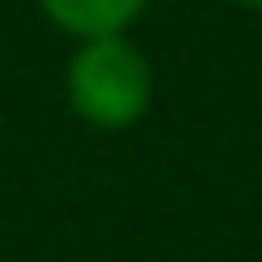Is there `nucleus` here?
I'll return each mask as SVG.
<instances>
[{
    "instance_id": "obj_1",
    "label": "nucleus",
    "mask_w": 262,
    "mask_h": 262,
    "mask_svg": "<svg viewBox=\"0 0 262 262\" xmlns=\"http://www.w3.org/2000/svg\"><path fill=\"white\" fill-rule=\"evenodd\" d=\"M150 97H156V70L128 43V32L75 43L64 64V102L80 123L107 128V134L134 128L150 113Z\"/></svg>"
},
{
    "instance_id": "obj_2",
    "label": "nucleus",
    "mask_w": 262,
    "mask_h": 262,
    "mask_svg": "<svg viewBox=\"0 0 262 262\" xmlns=\"http://www.w3.org/2000/svg\"><path fill=\"white\" fill-rule=\"evenodd\" d=\"M43 16L54 21L70 38H113V32H128V21L150 6V0H38Z\"/></svg>"
},
{
    "instance_id": "obj_3",
    "label": "nucleus",
    "mask_w": 262,
    "mask_h": 262,
    "mask_svg": "<svg viewBox=\"0 0 262 262\" xmlns=\"http://www.w3.org/2000/svg\"><path fill=\"white\" fill-rule=\"evenodd\" d=\"M235 6H246V11H262V0H235Z\"/></svg>"
}]
</instances>
